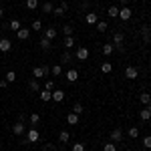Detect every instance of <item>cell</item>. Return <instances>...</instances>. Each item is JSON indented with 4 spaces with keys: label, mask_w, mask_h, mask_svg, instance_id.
<instances>
[{
    "label": "cell",
    "mask_w": 151,
    "mask_h": 151,
    "mask_svg": "<svg viewBox=\"0 0 151 151\" xmlns=\"http://www.w3.org/2000/svg\"><path fill=\"white\" fill-rule=\"evenodd\" d=\"M131 14H133V12H131V8H129V6H123V8H119V18H121L123 22H127L129 18H131Z\"/></svg>",
    "instance_id": "cell-3"
},
{
    "label": "cell",
    "mask_w": 151,
    "mask_h": 151,
    "mask_svg": "<svg viewBox=\"0 0 151 151\" xmlns=\"http://www.w3.org/2000/svg\"><path fill=\"white\" fill-rule=\"evenodd\" d=\"M121 139H123V131H121L119 127L113 129V131H111V141H113V143H119Z\"/></svg>",
    "instance_id": "cell-12"
},
{
    "label": "cell",
    "mask_w": 151,
    "mask_h": 151,
    "mask_svg": "<svg viewBox=\"0 0 151 151\" xmlns=\"http://www.w3.org/2000/svg\"><path fill=\"white\" fill-rule=\"evenodd\" d=\"M75 47V38L73 36H65V48H73Z\"/></svg>",
    "instance_id": "cell-29"
},
{
    "label": "cell",
    "mask_w": 151,
    "mask_h": 151,
    "mask_svg": "<svg viewBox=\"0 0 151 151\" xmlns=\"http://www.w3.org/2000/svg\"><path fill=\"white\" fill-rule=\"evenodd\" d=\"M85 20H87V24H97V22H99V18H97V12H87Z\"/></svg>",
    "instance_id": "cell-15"
},
{
    "label": "cell",
    "mask_w": 151,
    "mask_h": 151,
    "mask_svg": "<svg viewBox=\"0 0 151 151\" xmlns=\"http://www.w3.org/2000/svg\"><path fill=\"white\" fill-rule=\"evenodd\" d=\"M2 14H4V8H2V6H0V18H2Z\"/></svg>",
    "instance_id": "cell-45"
},
{
    "label": "cell",
    "mask_w": 151,
    "mask_h": 151,
    "mask_svg": "<svg viewBox=\"0 0 151 151\" xmlns=\"http://www.w3.org/2000/svg\"><path fill=\"white\" fill-rule=\"evenodd\" d=\"M107 14H109L111 18H119V8H117L115 4H113V6H109V10H107Z\"/></svg>",
    "instance_id": "cell-22"
},
{
    "label": "cell",
    "mask_w": 151,
    "mask_h": 151,
    "mask_svg": "<svg viewBox=\"0 0 151 151\" xmlns=\"http://www.w3.org/2000/svg\"><path fill=\"white\" fill-rule=\"evenodd\" d=\"M58 35L57 28H52V26H48V28H45V38H48V40H55Z\"/></svg>",
    "instance_id": "cell-10"
},
{
    "label": "cell",
    "mask_w": 151,
    "mask_h": 151,
    "mask_svg": "<svg viewBox=\"0 0 151 151\" xmlns=\"http://www.w3.org/2000/svg\"><path fill=\"white\" fill-rule=\"evenodd\" d=\"M12 48V42L8 38H0V52H8Z\"/></svg>",
    "instance_id": "cell-13"
},
{
    "label": "cell",
    "mask_w": 151,
    "mask_h": 151,
    "mask_svg": "<svg viewBox=\"0 0 151 151\" xmlns=\"http://www.w3.org/2000/svg\"><path fill=\"white\" fill-rule=\"evenodd\" d=\"M40 28H42V22L40 20H35L32 22V30H40Z\"/></svg>",
    "instance_id": "cell-43"
},
{
    "label": "cell",
    "mask_w": 151,
    "mask_h": 151,
    "mask_svg": "<svg viewBox=\"0 0 151 151\" xmlns=\"http://www.w3.org/2000/svg\"><path fill=\"white\" fill-rule=\"evenodd\" d=\"M52 101H55V103H63V101H65V91L55 89V91H52Z\"/></svg>",
    "instance_id": "cell-11"
},
{
    "label": "cell",
    "mask_w": 151,
    "mask_h": 151,
    "mask_svg": "<svg viewBox=\"0 0 151 151\" xmlns=\"http://www.w3.org/2000/svg\"><path fill=\"white\" fill-rule=\"evenodd\" d=\"M107 28H109V26H107V22H103V20H99V22H97V30H99V32H105Z\"/></svg>",
    "instance_id": "cell-36"
},
{
    "label": "cell",
    "mask_w": 151,
    "mask_h": 151,
    "mask_svg": "<svg viewBox=\"0 0 151 151\" xmlns=\"http://www.w3.org/2000/svg\"><path fill=\"white\" fill-rule=\"evenodd\" d=\"M67 8H69V6H67V2H63V4H60V6H55V10H52V14H55V16H58V18H60V16H63V14H65V12H67Z\"/></svg>",
    "instance_id": "cell-14"
},
{
    "label": "cell",
    "mask_w": 151,
    "mask_h": 151,
    "mask_svg": "<svg viewBox=\"0 0 151 151\" xmlns=\"http://www.w3.org/2000/svg\"><path fill=\"white\" fill-rule=\"evenodd\" d=\"M139 117H141V121H149V119H151V111L147 109V107H145V109H141Z\"/></svg>",
    "instance_id": "cell-21"
},
{
    "label": "cell",
    "mask_w": 151,
    "mask_h": 151,
    "mask_svg": "<svg viewBox=\"0 0 151 151\" xmlns=\"http://www.w3.org/2000/svg\"><path fill=\"white\" fill-rule=\"evenodd\" d=\"M65 79H67L69 83H75L77 79H79V70L77 69H69L67 73H65Z\"/></svg>",
    "instance_id": "cell-6"
},
{
    "label": "cell",
    "mask_w": 151,
    "mask_h": 151,
    "mask_svg": "<svg viewBox=\"0 0 151 151\" xmlns=\"http://www.w3.org/2000/svg\"><path fill=\"white\" fill-rule=\"evenodd\" d=\"M26 8L28 10H36L38 8V0H26Z\"/></svg>",
    "instance_id": "cell-28"
},
{
    "label": "cell",
    "mask_w": 151,
    "mask_h": 151,
    "mask_svg": "<svg viewBox=\"0 0 151 151\" xmlns=\"http://www.w3.org/2000/svg\"><path fill=\"white\" fill-rule=\"evenodd\" d=\"M60 60H63V63L67 65V63H70V60H73V55H70V52H63V57H60Z\"/></svg>",
    "instance_id": "cell-38"
},
{
    "label": "cell",
    "mask_w": 151,
    "mask_h": 151,
    "mask_svg": "<svg viewBox=\"0 0 151 151\" xmlns=\"http://www.w3.org/2000/svg\"><path fill=\"white\" fill-rule=\"evenodd\" d=\"M103 151H117V145L113 143V141H109V143L103 145Z\"/></svg>",
    "instance_id": "cell-33"
},
{
    "label": "cell",
    "mask_w": 151,
    "mask_h": 151,
    "mask_svg": "<svg viewBox=\"0 0 151 151\" xmlns=\"http://www.w3.org/2000/svg\"><path fill=\"white\" fill-rule=\"evenodd\" d=\"M145 107H147V109H149V111H151V101H149V103H147V105H145Z\"/></svg>",
    "instance_id": "cell-46"
},
{
    "label": "cell",
    "mask_w": 151,
    "mask_h": 151,
    "mask_svg": "<svg viewBox=\"0 0 151 151\" xmlns=\"http://www.w3.org/2000/svg\"><path fill=\"white\" fill-rule=\"evenodd\" d=\"M129 137H131V139H137V137H139V129L137 127H129Z\"/></svg>",
    "instance_id": "cell-32"
},
{
    "label": "cell",
    "mask_w": 151,
    "mask_h": 151,
    "mask_svg": "<svg viewBox=\"0 0 151 151\" xmlns=\"http://www.w3.org/2000/svg\"><path fill=\"white\" fill-rule=\"evenodd\" d=\"M139 101H141L143 105H147V103L151 101V93H145V91H143V93L139 95Z\"/></svg>",
    "instance_id": "cell-25"
},
{
    "label": "cell",
    "mask_w": 151,
    "mask_h": 151,
    "mask_svg": "<svg viewBox=\"0 0 151 151\" xmlns=\"http://www.w3.org/2000/svg\"><path fill=\"white\" fill-rule=\"evenodd\" d=\"M113 50H115V45H113V42L103 45V55H105V57H111V55H113Z\"/></svg>",
    "instance_id": "cell-18"
},
{
    "label": "cell",
    "mask_w": 151,
    "mask_h": 151,
    "mask_svg": "<svg viewBox=\"0 0 151 151\" xmlns=\"http://www.w3.org/2000/svg\"><path fill=\"white\" fill-rule=\"evenodd\" d=\"M38 97H40V101H45V103H47V101H50V99H52V91H47V89H42V91H38Z\"/></svg>",
    "instance_id": "cell-16"
},
{
    "label": "cell",
    "mask_w": 151,
    "mask_h": 151,
    "mask_svg": "<svg viewBox=\"0 0 151 151\" xmlns=\"http://www.w3.org/2000/svg\"><path fill=\"white\" fill-rule=\"evenodd\" d=\"M75 57L79 58V60H87V58H89V48L79 47V48H77V52H75Z\"/></svg>",
    "instance_id": "cell-7"
},
{
    "label": "cell",
    "mask_w": 151,
    "mask_h": 151,
    "mask_svg": "<svg viewBox=\"0 0 151 151\" xmlns=\"http://www.w3.org/2000/svg\"><path fill=\"white\" fill-rule=\"evenodd\" d=\"M40 10L45 12V14H52V10H55V6H52L50 2H45V4L40 6Z\"/></svg>",
    "instance_id": "cell-20"
},
{
    "label": "cell",
    "mask_w": 151,
    "mask_h": 151,
    "mask_svg": "<svg viewBox=\"0 0 151 151\" xmlns=\"http://www.w3.org/2000/svg\"><path fill=\"white\" fill-rule=\"evenodd\" d=\"M4 79H6V81H8V83H14V81H16V73H14V70H8Z\"/></svg>",
    "instance_id": "cell-34"
},
{
    "label": "cell",
    "mask_w": 151,
    "mask_h": 151,
    "mask_svg": "<svg viewBox=\"0 0 151 151\" xmlns=\"http://www.w3.org/2000/svg\"><path fill=\"white\" fill-rule=\"evenodd\" d=\"M8 28H10V30H14V32H16V30H18V28H22V26H20V20H16V18H14V20H10V24H8Z\"/></svg>",
    "instance_id": "cell-27"
},
{
    "label": "cell",
    "mask_w": 151,
    "mask_h": 151,
    "mask_svg": "<svg viewBox=\"0 0 151 151\" xmlns=\"http://www.w3.org/2000/svg\"><path fill=\"white\" fill-rule=\"evenodd\" d=\"M28 87H30V91H36V93L40 91V85H38V81H36V79H32V81L28 83Z\"/></svg>",
    "instance_id": "cell-30"
},
{
    "label": "cell",
    "mask_w": 151,
    "mask_h": 151,
    "mask_svg": "<svg viewBox=\"0 0 151 151\" xmlns=\"http://www.w3.org/2000/svg\"><path fill=\"white\" fill-rule=\"evenodd\" d=\"M63 32H65V36H73V26L70 24H65L63 26Z\"/></svg>",
    "instance_id": "cell-37"
},
{
    "label": "cell",
    "mask_w": 151,
    "mask_h": 151,
    "mask_svg": "<svg viewBox=\"0 0 151 151\" xmlns=\"http://www.w3.org/2000/svg\"><path fill=\"white\" fill-rule=\"evenodd\" d=\"M125 77H127L129 81L137 79V77H139V70H137V67H127V69H125Z\"/></svg>",
    "instance_id": "cell-5"
},
{
    "label": "cell",
    "mask_w": 151,
    "mask_h": 151,
    "mask_svg": "<svg viewBox=\"0 0 151 151\" xmlns=\"http://www.w3.org/2000/svg\"><path fill=\"white\" fill-rule=\"evenodd\" d=\"M69 139H70L69 131H60V133H58V141H60V143H67Z\"/></svg>",
    "instance_id": "cell-26"
},
{
    "label": "cell",
    "mask_w": 151,
    "mask_h": 151,
    "mask_svg": "<svg viewBox=\"0 0 151 151\" xmlns=\"http://www.w3.org/2000/svg\"><path fill=\"white\" fill-rule=\"evenodd\" d=\"M50 75H55V77H60V75H63V67H60V65H55V67H50Z\"/></svg>",
    "instance_id": "cell-24"
},
{
    "label": "cell",
    "mask_w": 151,
    "mask_h": 151,
    "mask_svg": "<svg viewBox=\"0 0 151 151\" xmlns=\"http://www.w3.org/2000/svg\"><path fill=\"white\" fill-rule=\"evenodd\" d=\"M38 139H40V133H38V131H36L35 127L26 131V141H28V143H36Z\"/></svg>",
    "instance_id": "cell-2"
},
{
    "label": "cell",
    "mask_w": 151,
    "mask_h": 151,
    "mask_svg": "<svg viewBox=\"0 0 151 151\" xmlns=\"http://www.w3.org/2000/svg\"><path fill=\"white\" fill-rule=\"evenodd\" d=\"M48 73H50V69H48L47 65H42V67H36V69L32 70V77H35V79H42V77H47Z\"/></svg>",
    "instance_id": "cell-1"
},
{
    "label": "cell",
    "mask_w": 151,
    "mask_h": 151,
    "mask_svg": "<svg viewBox=\"0 0 151 151\" xmlns=\"http://www.w3.org/2000/svg\"><path fill=\"white\" fill-rule=\"evenodd\" d=\"M38 45H40V48H42V50H48V48L52 47V45H50V40H48V38H45V36L40 38V42H38Z\"/></svg>",
    "instance_id": "cell-23"
},
{
    "label": "cell",
    "mask_w": 151,
    "mask_h": 151,
    "mask_svg": "<svg viewBox=\"0 0 151 151\" xmlns=\"http://www.w3.org/2000/svg\"><path fill=\"white\" fill-rule=\"evenodd\" d=\"M123 40H125V35L119 30V32H115L113 35V45H115L117 48H121V45H123Z\"/></svg>",
    "instance_id": "cell-8"
},
{
    "label": "cell",
    "mask_w": 151,
    "mask_h": 151,
    "mask_svg": "<svg viewBox=\"0 0 151 151\" xmlns=\"http://www.w3.org/2000/svg\"><path fill=\"white\" fill-rule=\"evenodd\" d=\"M73 151H85V143H83V141L73 143Z\"/></svg>",
    "instance_id": "cell-35"
},
{
    "label": "cell",
    "mask_w": 151,
    "mask_h": 151,
    "mask_svg": "<svg viewBox=\"0 0 151 151\" xmlns=\"http://www.w3.org/2000/svg\"><path fill=\"white\" fill-rule=\"evenodd\" d=\"M67 123H69V125H77V123H79V115H77V113H69V115H67Z\"/></svg>",
    "instance_id": "cell-19"
},
{
    "label": "cell",
    "mask_w": 151,
    "mask_h": 151,
    "mask_svg": "<svg viewBox=\"0 0 151 151\" xmlns=\"http://www.w3.org/2000/svg\"><path fill=\"white\" fill-rule=\"evenodd\" d=\"M121 2H123V4H125V6H127V0H121Z\"/></svg>",
    "instance_id": "cell-47"
},
{
    "label": "cell",
    "mask_w": 151,
    "mask_h": 151,
    "mask_svg": "<svg viewBox=\"0 0 151 151\" xmlns=\"http://www.w3.org/2000/svg\"><path fill=\"white\" fill-rule=\"evenodd\" d=\"M45 89H47V91H55V81H50V79H48V81L45 83Z\"/></svg>",
    "instance_id": "cell-41"
},
{
    "label": "cell",
    "mask_w": 151,
    "mask_h": 151,
    "mask_svg": "<svg viewBox=\"0 0 151 151\" xmlns=\"http://www.w3.org/2000/svg\"><path fill=\"white\" fill-rule=\"evenodd\" d=\"M16 36H18L20 40H26V38L30 36V30H28V28H18V30H16Z\"/></svg>",
    "instance_id": "cell-17"
},
{
    "label": "cell",
    "mask_w": 151,
    "mask_h": 151,
    "mask_svg": "<svg viewBox=\"0 0 151 151\" xmlns=\"http://www.w3.org/2000/svg\"><path fill=\"white\" fill-rule=\"evenodd\" d=\"M83 111H85V109H83L81 103H77L75 107H73V113H77V115H83Z\"/></svg>",
    "instance_id": "cell-39"
},
{
    "label": "cell",
    "mask_w": 151,
    "mask_h": 151,
    "mask_svg": "<svg viewBox=\"0 0 151 151\" xmlns=\"http://www.w3.org/2000/svg\"><path fill=\"white\" fill-rule=\"evenodd\" d=\"M38 121H40V115H38V113H30V123H32V125H36Z\"/></svg>",
    "instance_id": "cell-40"
},
{
    "label": "cell",
    "mask_w": 151,
    "mask_h": 151,
    "mask_svg": "<svg viewBox=\"0 0 151 151\" xmlns=\"http://www.w3.org/2000/svg\"><path fill=\"white\" fill-rule=\"evenodd\" d=\"M101 70H103L105 75H109V73L113 70V65H111V63H103V65H101Z\"/></svg>",
    "instance_id": "cell-31"
},
{
    "label": "cell",
    "mask_w": 151,
    "mask_h": 151,
    "mask_svg": "<svg viewBox=\"0 0 151 151\" xmlns=\"http://www.w3.org/2000/svg\"><path fill=\"white\" fill-rule=\"evenodd\" d=\"M8 87V81L6 79H0V89H6Z\"/></svg>",
    "instance_id": "cell-44"
},
{
    "label": "cell",
    "mask_w": 151,
    "mask_h": 151,
    "mask_svg": "<svg viewBox=\"0 0 151 151\" xmlns=\"http://www.w3.org/2000/svg\"><path fill=\"white\" fill-rule=\"evenodd\" d=\"M12 133H14V135H24V133H26V125H24L22 121L14 123V125H12Z\"/></svg>",
    "instance_id": "cell-4"
},
{
    "label": "cell",
    "mask_w": 151,
    "mask_h": 151,
    "mask_svg": "<svg viewBox=\"0 0 151 151\" xmlns=\"http://www.w3.org/2000/svg\"><path fill=\"white\" fill-rule=\"evenodd\" d=\"M143 147H145V149H151V135H147V137L143 139Z\"/></svg>",
    "instance_id": "cell-42"
},
{
    "label": "cell",
    "mask_w": 151,
    "mask_h": 151,
    "mask_svg": "<svg viewBox=\"0 0 151 151\" xmlns=\"http://www.w3.org/2000/svg\"><path fill=\"white\" fill-rule=\"evenodd\" d=\"M141 38H143L145 42H149V40H151V26H147V24L141 26Z\"/></svg>",
    "instance_id": "cell-9"
}]
</instances>
